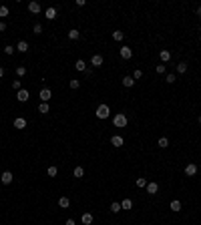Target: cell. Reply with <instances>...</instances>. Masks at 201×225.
I'll return each mask as SVG.
<instances>
[{
  "label": "cell",
  "instance_id": "30bf717a",
  "mask_svg": "<svg viewBox=\"0 0 201 225\" xmlns=\"http://www.w3.org/2000/svg\"><path fill=\"white\" fill-rule=\"evenodd\" d=\"M159 58H161V60H163V64H165V62H169V60H171V52L165 48V50H161V52H159Z\"/></svg>",
  "mask_w": 201,
  "mask_h": 225
},
{
  "label": "cell",
  "instance_id": "f35d334b",
  "mask_svg": "<svg viewBox=\"0 0 201 225\" xmlns=\"http://www.w3.org/2000/svg\"><path fill=\"white\" fill-rule=\"evenodd\" d=\"M12 89L20 90V80H14V82H12Z\"/></svg>",
  "mask_w": 201,
  "mask_h": 225
},
{
  "label": "cell",
  "instance_id": "f546056e",
  "mask_svg": "<svg viewBox=\"0 0 201 225\" xmlns=\"http://www.w3.org/2000/svg\"><path fill=\"white\" fill-rule=\"evenodd\" d=\"M123 36L125 34L121 32V30H115V32H113V40H123Z\"/></svg>",
  "mask_w": 201,
  "mask_h": 225
},
{
  "label": "cell",
  "instance_id": "484cf974",
  "mask_svg": "<svg viewBox=\"0 0 201 225\" xmlns=\"http://www.w3.org/2000/svg\"><path fill=\"white\" fill-rule=\"evenodd\" d=\"M131 207H133V201H131V199H123V201H121V209H131Z\"/></svg>",
  "mask_w": 201,
  "mask_h": 225
},
{
  "label": "cell",
  "instance_id": "9a60e30c",
  "mask_svg": "<svg viewBox=\"0 0 201 225\" xmlns=\"http://www.w3.org/2000/svg\"><path fill=\"white\" fill-rule=\"evenodd\" d=\"M14 127H16V129H24V127H26V119H22V117L14 119Z\"/></svg>",
  "mask_w": 201,
  "mask_h": 225
},
{
  "label": "cell",
  "instance_id": "4dcf8cb0",
  "mask_svg": "<svg viewBox=\"0 0 201 225\" xmlns=\"http://www.w3.org/2000/svg\"><path fill=\"white\" fill-rule=\"evenodd\" d=\"M137 187H147V179L145 177H139V179H137Z\"/></svg>",
  "mask_w": 201,
  "mask_h": 225
},
{
  "label": "cell",
  "instance_id": "ab89813d",
  "mask_svg": "<svg viewBox=\"0 0 201 225\" xmlns=\"http://www.w3.org/2000/svg\"><path fill=\"white\" fill-rule=\"evenodd\" d=\"M2 30H6V24L4 22H0V32H2Z\"/></svg>",
  "mask_w": 201,
  "mask_h": 225
},
{
  "label": "cell",
  "instance_id": "277c9868",
  "mask_svg": "<svg viewBox=\"0 0 201 225\" xmlns=\"http://www.w3.org/2000/svg\"><path fill=\"white\" fill-rule=\"evenodd\" d=\"M131 56H133V48H131V46H121V58L129 60Z\"/></svg>",
  "mask_w": 201,
  "mask_h": 225
},
{
  "label": "cell",
  "instance_id": "d590c367",
  "mask_svg": "<svg viewBox=\"0 0 201 225\" xmlns=\"http://www.w3.org/2000/svg\"><path fill=\"white\" fill-rule=\"evenodd\" d=\"M14 50H16L14 46H4V52H6V54H14Z\"/></svg>",
  "mask_w": 201,
  "mask_h": 225
},
{
  "label": "cell",
  "instance_id": "603a6c76",
  "mask_svg": "<svg viewBox=\"0 0 201 225\" xmlns=\"http://www.w3.org/2000/svg\"><path fill=\"white\" fill-rule=\"evenodd\" d=\"M157 145L161 147V149H167V147H169V139H167V137H161V139H159V143H157Z\"/></svg>",
  "mask_w": 201,
  "mask_h": 225
},
{
  "label": "cell",
  "instance_id": "9c48e42d",
  "mask_svg": "<svg viewBox=\"0 0 201 225\" xmlns=\"http://www.w3.org/2000/svg\"><path fill=\"white\" fill-rule=\"evenodd\" d=\"M45 16L48 18V20H55V18H56V8H55V6L46 8V10H45Z\"/></svg>",
  "mask_w": 201,
  "mask_h": 225
},
{
  "label": "cell",
  "instance_id": "44dd1931",
  "mask_svg": "<svg viewBox=\"0 0 201 225\" xmlns=\"http://www.w3.org/2000/svg\"><path fill=\"white\" fill-rule=\"evenodd\" d=\"M68 87H70L73 90H77L78 87H80V80H78V79H70V80H68Z\"/></svg>",
  "mask_w": 201,
  "mask_h": 225
},
{
  "label": "cell",
  "instance_id": "d6a6232c",
  "mask_svg": "<svg viewBox=\"0 0 201 225\" xmlns=\"http://www.w3.org/2000/svg\"><path fill=\"white\" fill-rule=\"evenodd\" d=\"M8 6H0V16H2V18H4V16H8Z\"/></svg>",
  "mask_w": 201,
  "mask_h": 225
},
{
  "label": "cell",
  "instance_id": "ee69618b",
  "mask_svg": "<svg viewBox=\"0 0 201 225\" xmlns=\"http://www.w3.org/2000/svg\"><path fill=\"white\" fill-rule=\"evenodd\" d=\"M199 125H201V115H199Z\"/></svg>",
  "mask_w": 201,
  "mask_h": 225
},
{
  "label": "cell",
  "instance_id": "52a82bcc",
  "mask_svg": "<svg viewBox=\"0 0 201 225\" xmlns=\"http://www.w3.org/2000/svg\"><path fill=\"white\" fill-rule=\"evenodd\" d=\"M157 191H159V185H157L155 181H151V183H147V193H149V195H155Z\"/></svg>",
  "mask_w": 201,
  "mask_h": 225
},
{
  "label": "cell",
  "instance_id": "e0dca14e",
  "mask_svg": "<svg viewBox=\"0 0 201 225\" xmlns=\"http://www.w3.org/2000/svg\"><path fill=\"white\" fill-rule=\"evenodd\" d=\"M80 221H83V225H90V223H93V215H90V213H83Z\"/></svg>",
  "mask_w": 201,
  "mask_h": 225
},
{
  "label": "cell",
  "instance_id": "8d00e7d4",
  "mask_svg": "<svg viewBox=\"0 0 201 225\" xmlns=\"http://www.w3.org/2000/svg\"><path fill=\"white\" fill-rule=\"evenodd\" d=\"M141 77H143V70H139V68H137V70L133 72V79L137 80V79H141Z\"/></svg>",
  "mask_w": 201,
  "mask_h": 225
},
{
  "label": "cell",
  "instance_id": "d6986e66",
  "mask_svg": "<svg viewBox=\"0 0 201 225\" xmlns=\"http://www.w3.org/2000/svg\"><path fill=\"white\" fill-rule=\"evenodd\" d=\"M68 38H70V40H78V38H80V32H78L77 28H73V30H68Z\"/></svg>",
  "mask_w": 201,
  "mask_h": 225
},
{
  "label": "cell",
  "instance_id": "f1b7e54d",
  "mask_svg": "<svg viewBox=\"0 0 201 225\" xmlns=\"http://www.w3.org/2000/svg\"><path fill=\"white\" fill-rule=\"evenodd\" d=\"M73 175H75L77 179H80V177L85 175V169H83V167H75V173H73Z\"/></svg>",
  "mask_w": 201,
  "mask_h": 225
},
{
  "label": "cell",
  "instance_id": "e575fe53",
  "mask_svg": "<svg viewBox=\"0 0 201 225\" xmlns=\"http://www.w3.org/2000/svg\"><path fill=\"white\" fill-rule=\"evenodd\" d=\"M165 80H167L169 85H173V82H175L177 79H175V75H167V77H165Z\"/></svg>",
  "mask_w": 201,
  "mask_h": 225
},
{
  "label": "cell",
  "instance_id": "d4e9b609",
  "mask_svg": "<svg viewBox=\"0 0 201 225\" xmlns=\"http://www.w3.org/2000/svg\"><path fill=\"white\" fill-rule=\"evenodd\" d=\"M48 111H50V107H48V102H40V107H38V113H42V115H46Z\"/></svg>",
  "mask_w": 201,
  "mask_h": 225
},
{
  "label": "cell",
  "instance_id": "ba28073f",
  "mask_svg": "<svg viewBox=\"0 0 201 225\" xmlns=\"http://www.w3.org/2000/svg\"><path fill=\"white\" fill-rule=\"evenodd\" d=\"M185 175H189V177H193V175H197V165H193V163H189V165L185 167Z\"/></svg>",
  "mask_w": 201,
  "mask_h": 225
},
{
  "label": "cell",
  "instance_id": "b9f144b4",
  "mask_svg": "<svg viewBox=\"0 0 201 225\" xmlns=\"http://www.w3.org/2000/svg\"><path fill=\"white\" fill-rule=\"evenodd\" d=\"M195 12H197V16H201V6H197V10H195Z\"/></svg>",
  "mask_w": 201,
  "mask_h": 225
},
{
  "label": "cell",
  "instance_id": "3957f363",
  "mask_svg": "<svg viewBox=\"0 0 201 225\" xmlns=\"http://www.w3.org/2000/svg\"><path fill=\"white\" fill-rule=\"evenodd\" d=\"M16 99H18V102H26L28 99H30V95H28L26 89H20L18 92H16Z\"/></svg>",
  "mask_w": 201,
  "mask_h": 225
},
{
  "label": "cell",
  "instance_id": "836d02e7",
  "mask_svg": "<svg viewBox=\"0 0 201 225\" xmlns=\"http://www.w3.org/2000/svg\"><path fill=\"white\" fill-rule=\"evenodd\" d=\"M32 30H34V34H40V32H42V24H38V22H36Z\"/></svg>",
  "mask_w": 201,
  "mask_h": 225
},
{
  "label": "cell",
  "instance_id": "ac0fdd59",
  "mask_svg": "<svg viewBox=\"0 0 201 225\" xmlns=\"http://www.w3.org/2000/svg\"><path fill=\"white\" fill-rule=\"evenodd\" d=\"M111 145H115V147H121V145H123V137H119V135L111 137Z\"/></svg>",
  "mask_w": 201,
  "mask_h": 225
},
{
  "label": "cell",
  "instance_id": "1f68e13d",
  "mask_svg": "<svg viewBox=\"0 0 201 225\" xmlns=\"http://www.w3.org/2000/svg\"><path fill=\"white\" fill-rule=\"evenodd\" d=\"M16 75H18V77H24V75H26V67H16Z\"/></svg>",
  "mask_w": 201,
  "mask_h": 225
},
{
  "label": "cell",
  "instance_id": "60d3db41",
  "mask_svg": "<svg viewBox=\"0 0 201 225\" xmlns=\"http://www.w3.org/2000/svg\"><path fill=\"white\" fill-rule=\"evenodd\" d=\"M67 225H75V219H68V221H67Z\"/></svg>",
  "mask_w": 201,
  "mask_h": 225
},
{
  "label": "cell",
  "instance_id": "7402d4cb",
  "mask_svg": "<svg viewBox=\"0 0 201 225\" xmlns=\"http://www.w3.org/2000/svg\"><path fill=\"white\" fill-rule=\"evenodd\" d=\"M58 205H60L62 209H67L68 205H70V199H68V197H60V199H58Z\"/></svg>",
  "mask_w": 201,
  "mask_h": 225
},
{
  "label": "cell",
  "instance_id": "cb8c5ba5",
  "mask_svg": "<svg viewBox=\"0 0 201 225\" xmlns=\"http://www.w3.org/2000/svg\"><path fill=\"white\" fill-rule=\"evenodd\" d=\"M46 173H48V177H56V175H58V169H56L55 165H50V167L46 169Z\"/></svg>",
  "mask_w": 201,
  "mask_h": 225
},
{
  "label": "cell",
  "instance_id": "ffe728a7",
  "mask_svg": "<svg viewBox=\"0 0 201 225\" xmlns=\"http://www.w3.org/2000/svg\"><path fill=\"white\" fill-rule=\"evenodd\" d=\"M187 72V62H179L177 64V75H185Z\"/></svg>",
  "mask_w": 201,
  "mask_h": 225
},
{
  "label": "cell",
  "instance_id": "8992f818",
  "mask_svg": "<svg viewBox=\"0 0 201 225\" xmlns=\"http://www.w3.org/2000/svg\"><path fill=\"white\" fill-rule=\"evenodd\" d=\"M12 179H14V175H12L10 171H4V173H2V177H0V181H2L4 185H8V183H12Z\"/></svg>",
  "mask_w": 201,
  "mask_h": 225
},
{
  "label": "cell",
  "instance_id": "83f0119b",
  "mask_svg": "<svg viewBox=\"0 0 201 225\" xmlns=\"http://www.w3.org/2000/svg\"><path fill=\"white\" fill-rule=\"evenodd\" d=\"M111 211H113V213H119V211H121V203H119V201H113L111 203Z\"/></svg>",
  "mask_w": 201,
  "mask_h": 225
},
{
  "label": "cell",
  "instance_id": "5b68a950",
  "mask_svg": "<svg viewBox=\"0 0 201 225\" xmlns=\"http://www.w3.org/2000/svg\"><path fill=\"white\" fill-rule=\"evenodd\" d=\"M40 99H42V102H48L50 99H52V90L50 89H42L40 90Z\"/></svg>",
  "mask_w": 201,
  "mask_h": 225
},
{
  "label": "cell",
  "instance_id": "7a4b0ae2",
  "mask_svg": "<svg viewBox=\"0 0 201 225\" xmlns=\"http://www.w3.org/2000/svg\"><path fill=\"white\" fill-rule=\"evenodd\" d=\"M113 125H115V127H125V125H127V117H125L123 113H117V115L113 117Z\"/></svg>",
  "mask_w": 201,
  "mask_h": 225
},
{
  "label": "cell",
  "instance_id": "7c38bea8",
  "mask_svg": "<svg viewBox=\"0 0 201 225\" xmlns=\"http://www.w3.org/2000/svg\"><path fill=\"white\" fill-rule=\"evenodd\" d=\"M169 207H171V211H175V213H179V211H181V201H179V199H173Z\"/></svg>",
  "mask_w": 201,
  "mask_h": 225
},
{
  "label": "cell",
  "instance_id": "2e32d148",
  "mask_svg": "<svg viewBox=\"0 0 201 225\" xmlns=\"http://www.w3.org/2000/svg\"><path fill=\"white\" fill-rule=\"evenodd\" d=\"M16 50H18V52H26V50H28V42H26V40H20V42L16 44Z\"/></svg>",
  "mask_w": 201,
  "mask_h": 225
},
{
  "label": "cell",
  "instance_id": "4316f807",
  "mask_svg": "<svg viewBox=\"0 0 201 225\" xmlns=\"http://www.w3.org/2000/svg\"><path fill=\"white\" fill-rule=\"evenodd\" d=\"M123 85L129 89V87H133V85H135V79H133V77H125V79H123Z\"/></svg>",
  "mask_w": 201,
  "mask_h": 225
},
{
  "label": "cell",
  "instance_id": "6da1fadb",
  "mask_svg": "<svg viewBox=\"0 0 201 225\" xmlns=\"http://www.w3.org/2000/svg\"><path fill=\"white\" fill-rule=\"evenodd\" d=\"M95 115H97V119H109V117H111V111H109L107 105H99L97 111H95Z\"/></svg>",
  "mask_w": 201,
  "mask_h": 225
},
{
  "label": "cell",
  "instance_id": "8fae6325",
  "mask_svg": "<svg viewBox=\"0 0 201 225\" xmlns=\"http://www.w3.org/2000/svg\"><path fill=\"white\" fill-rule=\"evenodd\" d=\"M90 64H93V67H100V64H103V56H100V54H93Z\"/></svg>",
  "mask_w": 201,
  "mask_h": 225
},
{
  "label": "cell",
  "instance_id": "74e56055",
  "mask_svg": "<svg viewBox=\"0 0 201 225\" xmlns=\"http://www.w3.org/2000/svg\"><path fill=\"white\" fill-rule=\"evenodd\" d=\"M157 72H159V75H163V72H165V64H157V68H155Z\"/></svg>",
  "mask_w": 201,
  "mask_h": 225
},
{
  "label": "cell",
  "instance_id": "7bdbcfd3",
  "mask_svg": "<svg viewBox=\"0 0 201 225\" xmlns=\"http://www.w3.org/2000/svg\"><path fill=\"white\" fill-rule=\"evenodd\" d=\"M2 77H4V68L0 67V79H2Z\"/></svg>",
  "mask_w": 201,
  "mask_h": 225
},
{
  "label": "cell",
  "instance_id": "f6af8a7d",
  "mask_svg": "<svg viewBox=\"0 0 201 225\" xmlns=\"http://www.w3.org/2000/svg\"><path fill=\"white\" fill-rule=\"evenodd\" d=\"M199 32H201V26H199Z\"/></svg>",
  "mask_w": 201,
  "mask_h": 225
},
{
  "label": "cell",
  "instance_id": "4fadbf2b",
  "mask_svg": "<svg viewBox=\"0 0 201 225\" xmlns=\"http://www.w3.org/2000/svg\"><path fill=\"white\" fill-rule=\"evenodd\" d=\"M28 10L32 12V14H38V12H40V4H38V2H30V4H28Z\"/></svg>",
  "mask_w": 201,
  "mask_h": 225
},
{
  "label": "cell",
  "instance_id": "5bb4252c",
  "mask_svg": "<svg viewBox=\"0 0 201 225\" xmlns=\"http://www.w3.org/2000/svg\"><path fill=\"white\" fill-rule=\"evenodd\" d=\"M75 68H77V70H80V72H85V70H87V64H85V60H83V58H78L77 62H75Z\"/></svg>",
  "mask_w": 201,
  "mask_h": 225
}]
</instances>
